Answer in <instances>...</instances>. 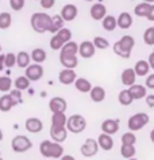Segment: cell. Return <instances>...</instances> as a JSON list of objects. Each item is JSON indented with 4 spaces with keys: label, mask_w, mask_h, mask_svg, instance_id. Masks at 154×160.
I'll return each mask as SVG.
<instances>
[{
    "label": "cell",
    "mask_w": 154,
    "mask_h": 160,
    "mask_svg": "<svg viewBox=\"0 0 154 160\" xmlns=\"http://www.w3.org/2000/svg\"><path fill=\"white\" fill-rule=\"evenodd\" d=\"M39 152L43 158H54L60 159L64 155V147L60 142L50 141V140H43L39 145Z\"/></svg>",
    "instance_id": "obj_1"
},
{
    "label": "cell",
    "mask_w": 154,
    "mask_h": 160,
    "mask_svg": "<svg viewBox=\"0 0 154 160\" xmlns=\"http://www.w3.org/2000/svg\"><path fill=\"white\" fill-rule=\"evenodd\" d=\"M134 45H135V41H134L131 35H124L118 42L114 43V52L122 58H128L131 56V50Z\"/></svg>",
    "instance_id": "obj_2"
},
{
    "label": "cell",
    "mask_w": 154,
    "mask_h": 160,
    "mask_svg": "<svg viewBox=\"0 0 154 160\" xmlns=\"http://www.w3.org/2000/svg\"><path fill=\"white\" fill-rule=\"evenodd\" d=\"M50 22H51V18L45 12H35L31 15V19H30L33 30L37 31V33H41V34L49 31Z\"/></svg>",
    "instance_id": "obj_3"
},
{
    "label": "cell",
    "mask_w": 154,
    "mask_h": 160,
    "mask_svg": "<svg viewBox=\"0 0 154 160\" xmlns=\"http://www.w3.org/2000/svg\"><path fill=\"white\" fill-rule=\"evenodd\" d=\"M85 128H86V121L82 115L74 114L68 118V122H66V129H68V132H72V133L77 134V133H81Z\"/></svg>",
    "instance_id": "obj_4"
},
{
    "label": "cell",
    "mask_w": 154,
    "mask_h": 160,
    "mask_svg": "<svg viewBox=\"0 0 154 160\" xmlns=\"http://www.w3.org/2000/svg\"><path fill=\"white\" fill-rule=\"evenodd\" d=\"M149 119L150 118L146 113H137V114H134L128 118L127 126L131 132H138V130H141L142 128H145L146 125H147Z\"/></svg>",
    "instance_id": "obj_5"
},
{
    "label": "cell",
    "mask_w": 154,
    "mask_h": 160,
    "mask_svg": "<svg viewBox=\"0 0 154 160\" xmlns=\"http://www.w3.org/2000/svg\"><path fill=\"white\" fill-rule=\"evenodd\" d=\"M11 147H12L14 152H16V153H23V152L29 151L31 147H33V142L30 141L29 137H26V136L23 134H18L12 138V141H11Z\"/></svg>",
    "instance_id": "obj_6"
},
{
    "label": "cell",
    "mask_w": 154,
    "mask_h": 160,
    "mask_svg": "<svg viewBox=\"0 0 154 160\" xmlns=\"http://www.w3.org/2000/svg\"><path fill=\"white\" fill-rule=\"evenodd\" d=\"M99 142L95 138H86L84 144L81 145L80 151H81V155L85 156V158H92V156L97 155V151H99Z\"/></svg>",
    "instance_id": "obj_7"
},
{
    "label": "cell",
    "mask_w": 154,
    "mask_h": 160,
    "mask_svg": "<svg viewBox=\"0 0 154 160\" xmlns=\"http://www.w3.org/2000/svg\"><path fill=\"white\" fill-rule=\"evenodd\" d=\"M49 109H50V111H53V114L54 113H65L66 109H68V103H66L64 98L54 97V98H51L49 102Z\"/></svg>",
    "instance_id": "obj_8"
},
{
    "label": "cell",
    "mask_w": 154,
    "mask_h": 160,
    "mask_svg": "<svg viewBox=\"0 0 154 160\" xmlns=\"http://www.w3.org/2000/svg\"><path fill=\"white\" fill-rule=\"evenodd\" d=\"M25 76L31 82H37L43 76V68L41 67V64H33L26 68V73Z\"/></svg>",
    "instance_id": "obj_9"
},
{
    "label": "cell",
    "mask_w": 154,
    "mask_h": 160,
    "mask_svg": "<svg viewBox=\"0 0 154 160\" xmlns=\"http://www.w3.org/2000/svg\"><path fill=\"white\" fill-rule=\"evenodd\" d=\"M50 136L51 140L56 142H64L66 137H68V129L66 128H57V126H51L50 128Z\"/></svg>",
    "instance_id": "obj_10"
},
{
    "label": "cell",
    "mask_w": 154,
    "mask_h": 160,
    "mask_svg": "<svg viewBox=\"0 0 154 160\" xmlns=\"http://www.w3.org/2000/svg\"><path fill=\"white\" fill-rule=\"evenodd\" d=\"M107 8H105L104 4L101 3H95V4L91 7V17L95 21H103L105 17H107Z\"/></svg>",
    "instance_id": "obj_11"
},
{
    "label": "cell",
    "mask_w": 154,
    "mask_h": 160,
    "mask_svg": "<svg viewBox=\"0 0 154 160\" xmlns=\"http://www.w3.org/2000/svg\"><path fill=\"white\" fill-rule=\"evenodd\" d=\"M77 14H78V10H77L76 6H74V4H66V6L62 7L60 15L62 17V19H64V21L72 22L73 19H76Z\"/></svg>",
    "instance_id": "obj_12"
},
{
    "label": "cell",
    "mask_w": 154,
    "mask_h": 160,
    "mask_svg": "<svg viewBox=\"0 0 154 160\" xmlns=\"http://www.w3.org/2000/svg\"><path fill=\"white\" fill-rule=\"evenodd\" d=\"M58 79H60L61 84L69 86V84H72V83H76L77 75H76V72H74V69H64L60 72Z\"/></svg>",
    "instance_id": "obj_13"
},
{
    "label": "cell",
    "mask_w": 154,
    "mask_h": 160,
    "mask_svg": "<svg viewBox=\"0 0 154 160\" xmlns=\"http://www.w3.org/2000/svg\"><path fill=\"white\" fill-rule=\"evenodd\" d=\"M119 130V121L118 119H105L101 122V132L105 134H115Z\"/></svg>",
    "instance_id": "obj_14"
},
{
    "label": "cell",
    "mask_w": 154,
    "mask_h": 160,
    "mask_svg": "<svg viewBox=\"0 0 154 160\" xmlns=\"http://www.w3.org/2000/svg\"><path fill=\"white\" fill-rule=\"evenodd\" d=\"M18 103L19 102L16 101V99H14L12 97H11V94L3 95V97H0V111L7 113V111H10L14 106H16Z\"/></svg>",
    "instance_id": "obj_15"
},
{
    "label": "cell",
    "mask_w": 154,
    "mask_h": 160,
    "mask_svg": "<svg viewBox=\"0 0 154 160\" xmlns=\"http://www.w3.org/2000/svg\"><path fill=\"white\" fill-rule=\"evenodd\" d=\"M60 61L66 69H73L77 67L78 58L76 54H68V53H60Z\"/></svg>",
    "instance_id": "obj_16"
},
{
    "label": "cell",
    "mask_w": 154,
    "mask_h": 160,
    "mask_svg": "<svg viewBox=\"0 0 154 160\" xmlns=\"http://www.w3.org/2000/svg\"><path fill=\"white\" fill-rule=\"evenodd\" d=\"M95 49H96V48H95L93 42L82 41L80 43V48H78V53H80V56L84 58H91L95 54Z\"/></svg>",
    "instance_id": "obj_17"
},
{
    "label": "cell",
    "mask_w": 154,
    "mask_h": 160,
    "mask_svg": "<svg viewBox=\"0 0 154 160\" xmlns=\"http://www.w3.org/2000/svg\"><path fill=\"white\" fill-rule=\"evenodd\" d=\"M26 130L30 132V133H39L43 129V123L39 118H27L26 119Z\"/></svg>",
    "instance_id": "obj_18"
},
{
    "label": "cell",
    "mask_w": 154,
    "mask_h": 160,
    "mask_svg": "<svg viewBox=\"0 0 154 160\" xmlns=\"http://www.w3.org/2000/svg\"><path fill=\"white\" fill-rule=\"evenodd\" d=\"M122 83L127 87H131L135 84V80H137V73L133 68H127L122 72Z\"/></svg>",
    "instance_id": "obj_19"
},
{
    "label": "cell",
    "mask_w": 154,
    "mask_h": 160,
    "mask_svg": "<svg viewBox=\"0 0 154 160\" xmlns=\"http://www.w3.org/2000/svg\"><path fill=\"white\" fill-rule=\"evenodd\" d=\"M97 142H99V147H100L103 151H111L114 148V140L110 134L101 133L97 138Z\"/></svg>",
    "instance_id": "obj_20"
},
{
    "label": "cell",
    "mask_w": 154,
    "mask_h": 160,
    "mask_svg": "<svg viewBox=\"0 0 154 160\" xmlns=\"http://www.w3.org/2000/svg\"><path fill=\"white\" fill-rule=\"evenodd\" d=\"M64 19H62L61 15H54L51 18V22H50V27H49V31L53 34H57L60 30L64 29Z\"/></svg>",
    "instance_id": "obj_21"
},
{
    "label": "cell",
    "mask_w": 154,
    "mask_h": 160,
    "mask_svg": "<svg viewBox=\"0 0 154 160\" xmlns=\"http://www.w3.org/2000/svg\"><path fill=\"white\" fill-rule=\"evenodd\" d=\"M66 122H68V117L65 113H54L51 117V126L66 128Z\"/></svg>",
    "instance_id": "obj_22"
},
{
    "label": "cell",
    "mask_w": 154,
    "mask_h": 160,
    "mask_svg": "<svg viewBox=\"0 0 154 160\" xmlns=\"http://www.w3.org/2000/svg\"><path fill=\"white\" fill-rule=\"evenodd\" d=\"M89 95H91V99H92L93 102H96V103L103 102L104 101V98H105V90L103 88V87H100V86H96V87H93L92 88V91L89 92Z\"/></svg>",
    "instance_id": "obj_23"
},
{
    "label": "cell",
    "mask_w": 154,
    "mask_h": 160,
    "mask_svg": "<svg viewBox=\"0 0 154 160\" xmlns=\"http://www.w3.org/2000/svg\"><path fill=\"white\" fill-rule=\"evenodd\" d=\"M149 69H150V64L149 61H145V60L137 61L135 67H134V71H135L137 76H146L149 73Z\"/></svg>",
    "instance_id": "obj_24"
},
{
    "label": "cell",
    "mask_w": 154,
    "mask_h": 160,
    "mask_svg": "<svg viewBox=\"0 0 154 160\" xmlns=\"http://www.w3.org/2000/svg\"><path fill=\"white\" fill-rule=\"evenodd\" d=\"M74 87H76V90H78L80 92H91L92 91V84L89 83V80H86L84 78H80L76 80V83H74Z\"/></svg>",
    "instance_id": "obj_25"
},
{
    "label": "cell",
    "mask_w": 154,
    "mask_h": 160,
    "mask_svg": "<svg viewBox=\"0 0 154 160\" xmlns=\"http://www.w3.org/2000/svg\"><path fill=\"white\" fill-rule=\"evenodd\" d=\"M130 94H131V97L134 98V101H137V99H142L146 97V88L143 86L141 84H134L130 87Z\"/></svg>",
    "instance_id": "obj_26"
},
{
    "label": "cell",
    "mask_w": 154,
    "mask_h": 160,
    "mask_svg": "<svg viewBox=\"0 0 154 160\" xmlns=\"http://www.w3.org/2000/svg\"><path fill=\"white\" fill-rule=\"evenodd\" d=\"M131 25H133V17L128 12H122L119 15V18H118V26H119L120 29L126 30Z\"/></svg>",
    "instance_id": "obj_27"
},
{
    "label": "cell",
    "mask_w": 154,
    "mask_h": 160,
    "mask_svg": "<svg viewBox=\"0 0 154 160\" xmlns=\"http://www.w3.org/2000/svg\"><path fill=\"white\" fill-rule=\"evenodd\" d=\"M101 25H103V29L104 30L114 31L115 27L118 26V19H115V17H112V15H107V17L101 21Z\"/></svg>",
    "instance_id": "obj_28"
},
{
    "label": "cell",
    "mask_w": 154,
    "mask_h": 160,
    "mask_svg": "<svg viewBox=\"0 0 154 160\" xmlns=\"http://www.w3.org/2000/svg\"><path fill=\"white\" fill-rule=\"evenodd\" d=\"M150 8H152V4H149V3H141V4H138L135 7V10H134V12H135L137 17H141V18H147V15L150 12Z\"/></svg>",
    "instance_id": "obj_29"
},
{
    "label": "cell",
    "mask_w": 154,
    "mask_h": 160,
    "mask_svg": "<svg viewBox=\"0 0 154 160\" xmlns=\"http://www.w3.org/2000/svg\"><path fill=\"white\" fill-rule=\"evenodd\" d=\"M30 54L26 52H19L16 54V64L19 68H27L30 65Z\"/></svg>",
    "instance_id": "obj_30"
},
{
    "label": "cell",
    "mask_w": 154,
    "mask_h": 160,
    "mask_svg": "<svg viewBox=\"0 0 154 160\" xmlns=\"http://www.w3.org/2000/svg\"><path fill=\"white\" fill-rule=\"evenodd\" d=\"M118 101L122 106H130L134 101V98L131 97V94H130L128 90H123L119 92V97H118Z\"/></svg>",
    "instance_id": "obj_31"
},
{
    "label": "cell",
    "mask_w": 154,
    "mask_h": 160,
    "mask_svg": "<svg viewBox=\"0 0 154 160\" xmlns=\"http://www.w3.org/2000/svg\"><path fill=\"white\" fill-rule=\"evenodd\" d=\"M31 60H34L35 64H42L46 60V52L41 48H37L31 52Z\"/></svg>",
    "instance_id": "obj_32"
},
{
    "label": "cell",
    "mask_w": 154,
    "mask_h": 160,
    "mask_svg": "<svg viewBox=\"0 0 154 160\" xmlns=\"http://www.w3.org/2000/svg\"><path fill=\"white\" fill-rule=\"evenodd\" d=\"M135 147L134 145H127V144H122L120 147V155L123 156L124 159H133L134 155H135Z\"/></svg>",
    "instance_id": "obj_33"
},
{
    "label": "cell",
    "mask_w": 154,
    "mask_h": 160,
    "mask_svg": "<svg viewBox=\"0 0 154 160\" xmlns=\"http://www.w3.org/2000/svg\"><path fill=\"white\" fill-rule=\"evenodd\" d=\"M14 86H15V88L19 90V91L27 90V88H29V86H30V80L27 79L26 76H19V78L15 79Z\"/></svg>",
    "instance_id": "obj_34"
},
{
    "label": "cell",
    "mask_w": 154,
    "mask_h": 160,
    "mask_svg": "<svg viewBox=\"0 0 154 160\" xmlns=\"http://www.w3.org/2000/svg\"><path fill=\"white\" fill-rule=\"evenodd\" d=\"M78 48L80 45H77L74 41H70L68 43H65L64 48L61 49V53H68V54H77L78 53Z\"/></svg>",
    "instance_id": "obj_35"
},
{
    "label": "cell",
    "mask_w": 154,
    "mask_h": 160,
    "mask_svg": "<svg viewBox=\"0 0 154 160\" xmlns=\"http://www.w3.org/2000/svg\"><path fill=\"white\" fill-rule=\"evenodd\" d=\"M11 22H12V18H11V14L8 12H2L0 14V29L6 30L11 26Z\"/></svg>",
    "instance_id": "obj_36"
},
{
    "label": "cell",
    "mask_w": 154,
    "mask_h": 160,
    "mask_svg": "<svg viewBox=\"0 0 154 160\" xmlns=\"http://www.w3.org/2000/svg\"><path fill=\"white\" fill-rule=\"evenodd\" d=\"M11 86H12V80L8 76H2L0 78V91L2 92H8L11 90Z\"/></svg>",
    "instance_id": "obj_37"
},
{
    "label": "cell",
    "mask_w": 154,
    "mask_h": 160,
    "mask_svg": "<svg viewBox=\"0 0 154 160\" xmlns=\"http://www.w3.org/2000/svg\"><path fill=\"white\" fill-rule=\"evenodd\" d=\"M143 41H145L146 45L154 46V29H153V27H149V29H146V30H145Z\"/></svg>",
    "instance_id": "obj_38"
},
{
    "label": "cell",
    "mask_w": 154,
    "mask_h": 160,
    "mask_svg": "<svg viewBox=\"0 0 154 160\" xmlns=\"http://www.w3.org/2000/svg\"><path fill=\"white\" fill-rule=\"evenodd\" d=\"M64 45H65V42L58 37V34H56L53 38L50 39V48L53 50H61L62 48H64Z\"/></svg>",
    "instance_id": "obj_39"
},
{
    "label": "cell",
    "mask_w": 154,
    "mask_h": 160,
    "mask_svg": "<svg viewBox=\"0 0 154 160\" xmlns=\"http://www.w3.org/2000/svg\"><path fill=\"white\" fill-rule=\"evenodd\" d=\"M137 142V137L135 134L128 132V133H124L122 136V144H127V145H134Z\"/></svg>",
    "instance_id": "obj_40"
},
{
    "label": "cell",
    "mask_w": 154,
    "mask_h": 160,
    "mask_svg": "<svg viewBox=\"0 0 154 160\" xmlns=\"http://www.w3.org/2000/svg\"><path fill=\"white\" fill-rule=\"evenodd\" d=\"M93 45H95V48H97V49H107V48L110 46V43H108V41L105 38L96 37L93 39Z\"/></svg>",
    "instance_id": "obj_41"
},
{
    "label": "cell",
    "mask_w": 154,
    "mask_h": 160,
    "mask_svg": "<svg viewBox=\"0 0 154 160\" xmlns=\"http://www.w3.org/2000/svg\"><path fill=\"white\" fill-rule=\"evenodd\" d=\"M57 34H58V37H60L65 43L70 42V38H72V33H70L69 29H62V30L58 31Z\"/></svg>",
    "instance_id": "obj_42"
},
{
    "label": "cell",
    "mask_w": 154,
    "mask_h": 160,
    "mask_svg": "<svg viewBox=\"0 0 154 160\" xmlns=\"http://www.w3.org/2000/svg\"><path fill=\"white\" fill-rule=\"evenodd\" d=\"M15 64H16V54H14V53L6 54V67L7 68H12Z\"/></svg>",
    "instance_id": "obj_43"
},
{
    "label": "cell",
    "mask_w": 154,
    "mask_h": 160,
    "mask_svg": "<svg viewBox=\"0 0 154 160\" xmlns=\"http://www.w3.org/2000/svg\"><path fill=\"white\" fill-rule=\"evenodd\" d=\"M10 6L14 11H21L25 7V0H10Z\"/></svg>",
    "instance_id": "obj_44"
},
{
    "label": "cell",
    "mask_w": 154,
    "mask_h": 160,
    "mask_svg": "<svg viewBox=\"0 0 154 160\" xmlns=\"http://www.w3.org/2000/svg\"><path fill=\"white\" fill-rule=\"evenodd\" d=\"M54 3H56V0H41V6H42V8H45V10L51 8V7L54 6Z\"/></svg>",
    "instance_id": "obj_45"
},
{
    "label": "cell",
    "mask_w": 154,
    "mask_h": 160,
    "mask_svg": "<svg viewBox=\"0 0 154 160\" xmlns=\"http://www.w3.org/2000/svg\"><path fill=\"white\" fill-rule=\"evenodd\" d=\"M10 94H11V97H12L14 99H16L18 102H22V91H19V90H12Z\"/></svg>",
    "instance_id": "obj_46"
},
{
    "label": "cell",
    "mask_w": 154,
    "mask_h": 160,
    "mask_svg": "<svg viewBox=\"0 0 154 160\" xmlns=\"http://www.w3.org/2000/svg\"><path fill=\"white\" fill-rule=\"evenodd\" d=\"M146 87H147V88L154 90V73L147 76V79H146Z\"/></svg>",
    "instance_id": "obj_47"
},
{
    "label": "cell",
    "mask_w": 154,
    "mask_h": 160,
    "mask_svg": "<svg viewBox=\"0 0 154 160\" xmlns=\"http://www.w3.org/2000/svg\"><path fill=\"white\" fill-rule=\"evenodd\" d=\"M146 105L149 107H154V95H147L146 97Z\"/></svg>",
    "instance_id": "obj_48"
},
{
    "label": "cell",
    "mask_w": 154,
    "mask_h": 160,
    "mask_svg": "<svg viewBox=\"0 0 154 160\" xmlns=\"http://www.w3.org/2000/svg\"><path fill=\"white\" fill-rule=\"evenodd\" d=\"M6 67V56L4 54H0V71H3Z\"/></svg>",
    "instance_id": "obj_49"
},
{
    "label": "cell",
    "mask_w": 154,
    "mask_h": 160,
    "mask_svg": "<svg viewBox=\"0 0 154 160\" xmlns=\"http://www.w3.org/2000/svg\"><path fill=\"white\" fill-rule=\"evenodd\" d=\"M149 64H150V68L152 69H154V50L150 53V56H149Z\"/></svg>",
    "instance_id": "obj_50"
},
{
    "label": "cell",
    "mask_w": 154,
    "mask_h": 160,
    "mask_svg": "<svg viewBox=\"0 0 154 160\" xmlns=\"http://www.w3.org/2000/svg\"><path fill=\"white\" fill-rule=\"evenodd\" d=\"M147 19L150 22H154V6H152V8H150V12L147 15Z\"/></svg>",
    "instance_id": "obj_51"
},
{
    "label": "cell",
    "mask_w": 154,
    "mask_h": 160,
    "mask_svg": "<svg viewBox=\"0 0 154 160\" xmlns=\"http://www.w3.org/2000/svg\"><path fill=\"white\" fill-rule=\"evenodd\" d=\"M61 160H76L73 158V156H70V155H65V156H62Z\"/></svg>",
    "instance_id": "obj_52"
},
{
    "label": "cell",
    "mask_w": 154,
    "mask_h": 160,
    "mask_svg": "<svg viewBox=\"0 0 154 160\" xmlns=\"http://www.w3.org/2000/svg\"><path fill=\"white\" fill-rule=\"evenodd\" d=\"M150 140H152V142L154 144V129L150 132Z\"/></svg>",
    "instance_id": "obj_53"
},
{
    "label": "cell",
    "mask_w": 154,
    "mask_h": 160,
    "mask_svg": "<svg viewBox=\"0 0 154 160\" xmlns=\"http://www.w3.org/2000/svg\"><path fill=\"white\" fill-rule=\"evenodd\" d=\"M3 140V132H2V129H0V141Z\"/></svg>",
    "instance_id": "obj_54"
},
{
    "label": "cell",
    "mask_w": 154,
    "mask_h": 160,
    "mask_svg": "<svg viewBox=\"0 0 154 160\" xmlns=\"http://www.w3.org/2000/svg\"><path fill=\"white\" fill-rule=\"evenodd\" d=\"M143 2H145V3H153L154 0H143Z\"/></svg>",
    "instance_id": "obj_55"
},
{
    "label": "cell",
    "mask_w": 154,
    "mask_h": 160,
    "mask_svg": "<svg viewBox=\"0 0 154 160\" xmlns=\"http://www.w3.org/2000/svg\"><path fill=\"white\" fill-rule=\"evenodd\" d=\"M128 160H138V159H135V158H133V159H128Z\"/></svg>",
    "instance_id": "obj_56"
},
{
    "label": "cell",
    "mask_w": 154,
    "mask_h": 160,
    "mask_svg": "<svg viewBox=\"0 0 154 160\" xmlns=\"http://www.w3.org/2000/svg\"><path fill=\"white\" fill-rule=\"evenodd\" d=\"M86 2H92V0H86Z\"/></svg>",
    "instance_id": "obj_57"
},
{
    "label": "cell",
    "mask_w": 154,
    "mask_h": 160,
    "mask_svg": "<svg viewBox=\"0 0 154 160\" xmlns=\"http://www.w3.org/2000/svg\"><path fill=\"white\" fill-rule=\"evenodd\" d=\"M0 52H2V46H0Z\"/></svg>",
    "instance_id": "obj_58"
},
{
    "label": "cell",
    "mask_w": 154,
    "mask_h": 160,
    "mask_svg": "<svg viewBox=\"0 0 154 160\" xmlns=\"http://www.w3.org/2000/svg\"><path fill=\"white\" fill-rule=\"evenodd\" d=\"M0 160H3V159H2V158H0Z\"/></svg>",
    "instance_id": "obj_59"
},
{
    "label": "cell",
    "mask_w": 154,
    "mask_h": 160,
    "mask_svg": "<svg viewBox=\"0 0 154 160\" xmlns=\"http://www.w3.org/2000/svg\"><path fill=\"white\" fill-rule=\"evenodd\" d=\"M153 29H154V27H153Z\"/></svg>",
    "instance_id": "obj_60"
}]
</instances>
